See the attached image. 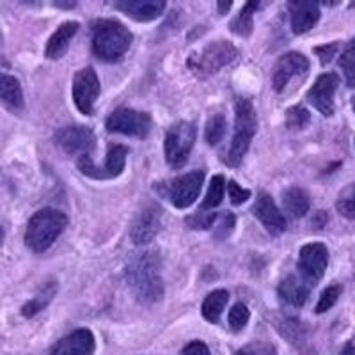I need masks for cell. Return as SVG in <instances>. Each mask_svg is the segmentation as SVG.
<instances>
[{
  "label": "cell",
  "mask_w": 355,
  "mask_h": 355,
  "mask_svg": "<svg viewBox=\"0 0 355 355\" xmlns=\"http://www.w3.org/2000/svg\"><path fill=\"white\" fill-rule=\"evenodd\" d=\"M160 266L162 261L157 250L139 252L126 265V283L139 302L157 304L164 297Z\"/></svg>",
  "instance_id": "1"
},
{
  "label": "cell",
  "mask_w": 355,
  "mask_h": 355,
  "mask_svg": "<svg viewBox=\"0 0 355 355\" xmlns=\"http://www.w3.org/2000/svg\"><path fill=\"white\" fill-rule=\"evenodd\" d=\"M132 33L116 20H100L93 25V52L100 61L117 62L128 52Z\"/></svg>",
  "instance_id": "2"
},
{
  "label": "cell",
  "mask_w": 355,
  "mask_h": 355,
  "mask_svg": "<svg viewBox=\"0 0 355 355\" xmlns=\"http://www.w3.org/2000/svg\"><path fill=\"white\" fill-rule=\"evenodd\" d=\"M68 224V217L53 208H44L33 215L25 231V243L34 252H44L55 242Z\"/></svg>",
  "instance_id": "3"
},
{
  "label": "cell",
  "mask_w": 355,
  "mask_h": 355,
  "mask_svg": "<svg viewBox=\"0 0 355 355\" xmlns=\"http://www.w3.org/2000/svg\"><path fill=\"white\" fill-rule=\"evenodd\" d=\"M234 112H236V121H234V135L231 139L230 150H227L224 162L227 166L236 167L242 164L243 157H245L247 150H249L250 141L254 137L256 130H258V119H256L254 107L247 98H239L236 105H234Z\"/></svg>",
  "instance_id": "4"
},
{
  "label": "cell",
  "mask_w": 355,
  "mask_h": 355,
  "mask_svg": "<svg viewBox=\"0 0 355 355\" xmlns=\"http://www.w3.org/2000/svg\"><path fill=\"white\" fill-rule=\"evenodd\" d=\"M236 57H239V50L234 49L230 41H214L190 55L189 68L201 77H210L220 71L224 66L233 62Z\"/></svg>",
  "instance_id": "5"
},
{
  "label": "cell",
  "mask_w": 355,
  "mask_h": 355,
  "mask_svg": "<svg viewBox=\"0 0 355 355\" xmlns=\"http://www.w3.org/2000/svg\"><path fill=\"white\" fill-rule=\"evenodd\" d=\"M205 182V173L202 171H192L189 174H183L180 178H174L167 183L157 185V190L164 198L169 199L176 208L183 210L194 205L196 199L199 198V192Z\"/></svg>",
  "instance_id": "6"
},
{
  "label": "cell",
  "mask_w": 355,
  "mask_h": 355,
  "mask_svg": "<svg viewBox=\"0 0 355 355\" xmlns=\"http://www.w3.org/2000/svg\"><path fill=\"white\" fill-rule=\"evenodd\" d=\"M196 142V126L192 123H176L171 126L166 133L164 141V151H166V160L171 167L180 169L187 164L190 157V151Z\"/></svg>",
  "instance_id": "7"
},
{
  "label": "cell",
  "mask_w": 355,
  "mask_h": 355,
  "mask_svg": "<svg viewBox=\"0 0 355 355\" xmlns=\"http://www.w3.org/2000/svg\"><path fill=\"white\" fill-rule=\"evenodd\" d=\"M105 126L112 133L144 139L151 130V117L146 112H137L132 109H116L105 121Z\"/></svg>",
  "instance_id": "8"
},
{
  "label": "cell",
  "mask_w": 355,
  "mask_h": 355,
  "mask_svg": "<svg viewBox=\"0 0 355 355\" xmlns=\"http://www.w3.org/2000/svg\"><path fill=\"white\" fill-rule=\"evenodd\" d=\"M329 265V250L323 243H307L300 249L299 256V277H302L311 288L323 277Z\"/></svg>",
  "instance_id": "9"
},
{
  "label": "cell",
  "mask_w": 355,
  "mask_h": 355,
  "mask_svg": "<svg viewBox=\"0 0 355 355\" xmlns=\"http://www.w3.org/2000/svg\"><path fill=\"white\" fill-rule=\"evenodd\" d=\"M126 155H128V148L114 144L109 150V153H107V160L103 167L94 166L89 155H82L78 158L77 166L80 169V173L89 178H94V180H112V178L119 176L123 173V169H125Z\"/></svg>",
  "instance_id": "10"
},
{
  "label": "cell",
  "mask_w": 355,
  "mask_h": 355,
  "mask_svg": "<svg viewBox=\"0 0 355 355\" xmlns=\"http://www.w3.org/2000/svg\"><path fill=\"white\" fill-rule=\"evenodd\" d=\"M100 94V80L93 68H84L73 78V101L84 116H91L93 105Z\"/></svg>",
  "instance_id": "11"
},
{
  "label": "cell",
  "mask_w": 355,
  "mask_h": 355,
  "mask_svg": "<svg viewBox=\"0 0 355 355\" xmlns=\"http://www.w3.org/2000/svg\"><path fill=\"white\" fill-rule=\"evenodd\" d=\"M162 220V208L155 202L146 205L132 222L130 227V239L135 245H146V243L153 242L155 236L160 231Z\"/></svg>",
  "instance_id": "12"
},
{
  "label": "cell",
  "mask_w": 355,
  "mask_h": 355,
  "mask_svg": "<svg viewBox=\"0 0 355 355\" xmlns=\"http://www.w3.org/2000/svg\"><path fill=\"white\" fill-rule=\"evenodd\" d=\"M339 77L336 73H323L307 93V101L323 116L334 114V93L338 91Z\"/></svg>",
  "instance_id": "13"
},
{
  "label": "cell",
  "mask_w": 355,
  "mask_h": 355,
  "mask_svg": "<svg viewBox=\"0 0 355 355\" xmlns=\"http://www.w3.org/2000/svg\"><path fill=\"white\" fill-rule=\"evenodd\" d=\"M55 144L68 155H89L94 148V133L87 126H66L55 133Z\"/></svg>",
  "instance_id": "14"
},
{
  "label": "cell",
  "mask_w": 355,
  "mask_h": 355,
  "mask_svg": "<svg viewBox=\"0 0 355 355\" xmlns=\"http://www.w3.org/2000/svg\"><path fill=\"white\" fill-rule=\"evenodd\" d=\"M307 71H309V61H307L306 55L299 52L284 53L274 66V77H272L274 89L275 91H283L291 78L306 75Z\"/></svg>",
  "instance_id": "15"
},
{
  "label": "cell",
  "mask_w": 355,
  "mask_h": 355,
  "mask_svg": "<svg viewBox=\"0 0 355 355\" xmlns=\"http://www.w3.org/2000/svg\"><path fill=\"white\" fill-rule=\"evenodd\" d=\"M252 211H254L256 218L265 226V230L274 234V236H279V234H283L286 231V218L279 211L270 194L259 192Z\"/></svg>",
  "instance_id": "16"
},
{
  "label": "cell",
  "mask_w": 355,
  "mask_h": 355,
  "mask_svg": "<svg viewBox=\"0 0 355 355\" xmlns=\"http://www.w3.org/2000/svg\"><path fill=\"white\" fill-rule=\"evenodd\" d=\"M94 348H96V343H94L93 332L80 329L61 339L50 352V355H93Z\"/></svg>",
  "instance_id": "17"
},
{
  "label": "cell",
  "mask_w": 355,
  "mask_h": 355,
  "mask_svg": "<svg viewBox=\"0 0 355 355\" xmlns=\"http://www.w3.org/2000/svg\"><path fill=\"white\" fill-rule=\"evenodd\" d=\"M117 11L125 12L126 17L137 21L155 20L166 11V2L164 0H123L116 2Z\"/></svg>",
  "instance_id": "18"
},
{
  "label": "cell",
  "mask_w": 355,
  "mask_h": 355,
  "mask_svg": "<svg viewBox=\"0 0 355 355\" xmlns=\"http://www.w3.org/2000/svg\"><path fill=\"white\" fill-rule=\"evenodd\" d=\"M288 11L293 34L309 33L320 18V8L316 2H288Z\"/></svg>",
  "instance_id": "19"
},
{
  "label": "cell",
  "mask_w": 355,
  "mask_h": 355,
  "mask_svg": "<svg viewBox=\"0 0 355 355\" xmlns=\"http://www.w3.org/2000/svg\"><path fill=\"white\" fill-rule=\"evenodd\" d=\"M311 290L313 288L302 277H299V275H288L279 284L277 293L279 299L283 300V302L290 304L293 307H302L306 304L307 297H309Z\"/></svg>",
  "instance_id": "20"
},
{
  "label": "cell",
  "mask_w": 355,
  "mask_h": 355,
  "mask_svg": "<svg viewBox=\"0 0 355 355\" xmlns=\"http://www.w3.org/2000/svg\"><path fill=\"white\" fill-rule=\"evenodd\" d=\"M77 31H78L77 21H66V24H62L61 27L57 28L55 33L52 34V37L49 40V43H46V49H44V55H46V59H52V61L61 59L62 53L68 50L69 41H71L73 36L77 34Z\"/></svg>",
  "instance_id": "21"
},
{
  "label": "cell",
  "mask_w": 355,
  "mask_h": 355,
  "mask_svg": "<svg viewBox=\"0 0 355 355\" xmlns=\"http://www.w3.org/2000/svg\"><path fill=\"white\" fill-rule=\"evenodd\" d=\"M283 205L284 210L295 218L304 217L311 208L309 196H307L302 189H299V187H290V189L284 190Z\"/></svg>",
  "instance_id": "22"
},
{
  "label": "cell",
  "mask_w": 355,
  "mask_h": 355,
  "mask_svg": "<svg viewBox=\"0 0 355 355\" xmlns=\"http://www.w3.org/2000/svg\"><path fill=\"white\" fill-rule=\"evenodd\" d=\"M0 101H4L6 105L15 110H20L24 107V93H21L20 82L6 73H0Z\"/></svg>",
  "instance_id": "23"
},
{
  "label": "cell",
  "mask_w": 355,
  "mask_h": 355,
  "mask_svg": "<svg viewBox=\"0 0 355 355\" xmlns=\"http://www.w3.org/2000/svg\"><path fill=\"white\" fill-rule=\"evenodd\" d=\"M227 300H230V293H227L226 290L211 291V293L205 299V302H202V318L208 320L210 323H217L222 315V311L226 307Z\"/></svg>",
  "instance_id": "24"
},
{
  "label": "cell",
  "mask_w": 355,
  "mask_h": 355,
  "mask_svg": "<svg viewBox=\"0 0 355 355\" xmlns=\"http://www.w3.org/2000/svg\"><path fill=\"white\" fill-rule=\"evenodd\" d=\"M55 291H57V284L55 283L44 284L43 290H41L33 300H28V302L25 304L24 307H21V315L27 316V318H31V316H36L40 311H43L44 307L52 302Z\"/></svg>",
  "instance_id": "25"
},
{
  "label": "cell",
  "mask_w": 355,
  "mask_h": 355,
  "mask_svg": "<svg viewBox=\"0 0 355 355\" xmlns=\"http://www.w3.org/2000/svg\"><path fill=\"white\" fill-rule=\"evenodd\" d=\"M256 9H258V4H256V2L243 6L239 17L231 21L230 25L231 33L239 34V36H243V37L249 36V34L252 33V15H254Z\"/></svg>",
  "instance_id": "26"
},
{
  "label": "cell",
  "mask_w": 355,
  "mask_h": 355,
  "mask_svg": "<svg viewBox=\"0 0 355 355\" xmlns=\"http://www.w3.org/2000/svg\"><path fill=\"white\" fill-rule=\"evenodd\" d=\"M224 189H226V180L222 174H215L211 178L210 187H208V192H206V198L201 205V210H206V208H215L222 202L224 199Z\"/></svg>",
  "instance_id": "27"
},
{
  "label": "cell",
  "mask_w": 355,
  "mask_h": 355,
  "mask_svg": "<svg viewBox=\"0 0 355 355\" xmlns=\"http://www.w3.org/2000/svg\"><path fill=\"white\" fill-rule=\"evenodd\" d=\"M339 68L345 73L348 87L355 89V37L347 44V49L339 57Z\"/></svg>",
  "instance_id": "28"
},
{
  "label": "cell",
  "mask_w": 355,
  "mask_h": 355,
  "mask_svg": "<svg viewBox=\"0 0 355 355\" xmlns=\"http://www.w3.org/2000/svg\"><path fill=\"white\" fill-rule=\"evenodd\" d=\"M224 133H226V116L224 114H214L206 123V142L210 146H217L224 139Z\"/></svg>",
  "instance_id": "29"
},
{
  "label": "cell",
  "mask_w": 355,
  "mask_h": 355,
  "mask_svg": "<svg viewBox=\"0 0 355 355\" xmlns=\"http://www.w3.org/2000/svg\"><path fill=\"white\" fill-rule=\"evenodd\" d=\"M234 226H236V217H234L231 211H222V214H217L215 217L214 226V236L217 240H226L231 233H233Z\"/></svg>",
  "instance_id": "30"
},
{
  "label": "cell",
  "mask_w": 355,
  "mask_h": 355,
  "mask_svg": "<svg viewBox=\"0 0 355 355\" xmlns=\"http://www.w3.org/2000/svg\"><path fill=\"white\" fill-rule=\"evenodd\" d=\"M336 208L343 217L355 218V183H350L341 190V194L338 196V201H336Z\"/></svg>",
  "instance_id": "31"
},
{
  "label": "cell",
  "mask_w": 355,
  "mask_h": 355,
  "mask_svg": "<svg viewBox=\"0 0 355 355\" xmlns=\"http://www.w3.org/2000/svg\"><path fill=\"white\" fill-rule=\"evenodd\" d=\"M341 291H343V288L339 286V284H332V286L325 288V290H323V293L320 295V300L315 307L316 315H323V313H327V311L331 309L336 302H338V299L341 297Z\"/></svg>",
  "instance_id": "32"
},
{
  "label": "cell",
  "mask_w": 355,
  "mask_h": 355,
  "mask_svg": "<svg viewBox=\"0 0 355 355\" xmlns=\"http://www.w3.org/2000/svg\"><path fill=\"white\" fill-rule=\"evenodd\" d=\"M311 121V116L302 105L291 107V109L286 110V126L291 130H300Z\"/></svg>",
  "instance_id": "33"
},
{
  "label": "cell",
  "mask_w": 355,
  "mask_h": 355,
  "mask_svg": "<svg viewBox=\"0 0 355 355\" xmlns=\"http://www.w3.org/2000/svg\"><path fill=\"white\" fill-rule=\"evenodd\" d=\"M249 322V309L243 304H234L230 313V325L233 331H242Z\"/></svg>",
  "instance_id": "34"
},
{
  "label": "cell",
  "mask_w": 355,
  "mask_h": 355,
  "mask_svg": "<svg viewBox=\"0 0 355 355\" xmlns=\"http://www.w3.org/2000/svg\"><path fill=\"white\" fill-rule=\"evenodd\" d=\"M215 217H217V214H202V211H199V214L187 217L185 222L190 230H211Z\"/></svg>",
  "instance_id": "35"
},
{
  "label": "cell",
  "mask_w": 355,
  "mask_h": 355,
  "mask_svg": "<svg viewBox=\"0 0 355 355\" xmlns=\"http://www.w3.org/2000/svg\"><path fill=\"white\" fill-rule=\"evenodd\" d=\"M234 355H277V352L268 343H252L240 348Z\"/></svg>",
  "instance_id": "36"
},
{
  "label": "cell",
  "mask_w": 355,
  "mask_h": 355,
  "mask_svg": "<svg viewBox=\"0 0 355 355\" xmlns=\"http://www.w3.org/2000/svg\"><path fill=\"white\" fill-rule=\"evenodd\" d=\"M227 190H230L231 202H233V205H236V206L243 205V202H245L247 199L250 198L249 190L242 189V187H240L236 182H230V185H227Z\"/></svg>",
  "instance_id": "37"
},
{
  "label": "cell",
  "mask_w": 355,
  "mask_h": 355,
  "mask_svg": "<svg viewBox=\"0 0 355 355\" xmlns=\"http://www.w3.org/2000/svg\"><path fill=\"white\" fill-rule=\"evenodd\" d=\"M315 52L320 55V61H322V64H327V62L332 61V57L336 55V52H338V43L325 44V46H318V49H315Z\"/></svg>",
  "instance_id": "38"
},
{
  "label": "cell",
  "mask_w": 355,
  "mask_h": 355,
  "mask_svg": "<svg viewBox=\"0 0 355 355\" xmlns=\"http://www.w3.org/2000/svg\"><path fill=\"white\" fill-rule=\"evenodd\" d=\"M183 355H211L202 341H192L183 348Z\"/></svg>",
  "instance_id": "39"
},
{
  "label": "cell",
  "mask_w": 355,
  "mask_h": 355,
  "mask_svg": "<svg viewBox=\"0 0 355 355\" xmlns=\"http://www.w3.org/2000/svg\"><path fill=\"white\" fill-rule=\"evenodd\" d=\"M339 355H355V347L352 343H347L343 347V350H341V354Z\"/></svg>",
  "instance_id": "40"
},
{
  "label": "cell",
  "mask_w": 355,
  "mask_h": 355,
  "mask_svg": "<svg viewBox=\"0 0 355 355\" xmlns=\"http://www.w3.org/2000/svg\"><path fill=\"white\" fill-rule=\"evenodd\" d=\"M230 8H231V4H230V2H226V4H222V2H220V4H218V11H220V12H226V11H230Z\"/></svg>",
  "instance_id": "41"
},
{
  "label": "cell",
  "mask_w": 355,
  "mask_h": 355,
  "mask_svg": "<svg viewBox=\"0 0 355 355\" xmlns=\"http://www.w3.org/2000/svg\"><path fill=\"white\" fill-rule=\"evenodd\" d=\"M4 240V233H2V230H0V242Z\"/></svg>",
  "instance_id": "42"
},
{
  "label": "cell",
  "mask_w": 355,
  "mask_h": 355,
  "mask_svg": "<svg viewBox=\"0 0 355 355\" xmlns=\"http://www.w3.org/2000/svg\"><path fill=\"white\" fill-rule=\"evenodd\" d=\"M352 107H354V112H355V98H354V100H352Z\"/></svg>",
  "instance_id": "43"
}]
</instances>
